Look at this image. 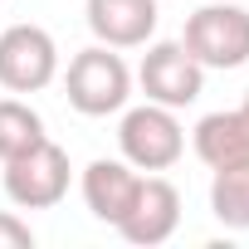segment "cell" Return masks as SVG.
<instances>
[{
	"label": "cell",
	"mask_w": 249,
	"mask_h": 249,
	"mask_svg": "<svg viewBox=\"0 0 249 249\" xmlns=\"http://www.w3.org/2000/svg\"><path fill=\"white\" fill-rule=\"evenodd\" d=\"M64 88H69V103L83 117H107V112L127 107L132 73H127V64H122V54H112L107 44H88V49H78L69 59Z\"/></svg>",
	"instance_id": "6da1fadb"
},
{
	"label": "cell",
	"mask_w": 249,
	"mask_h": 249,
	"mask_svg": "<svg viewBox=\"0 0 249 249\" xmlns=\"http://www.w3.org/2000/svg\"><path fill=\"white\" fill-rule=\"evenodd\" d=\"M117 147H122V161H132L137 171H166V166H176L181 152H186V132L176 122V107L142 103L132 112H122Z\"/></svg>",
	"instance_id": "7a4b0ae2"
},
{
	"label": "cell",
	"mask_w": 249,
	"mask_h": 249,
	"mask_svg": "<svg viewBox=\"0 0 249 249\" xmlns=\"http://www.w3.org/2000/svg\"><path fill=\"white\" fill-rule=\"evenodd\" d=\"M181 44L200 69H239L249 64V10L244 5H200L186 20Z\"/></svg>",
	"instance_id": "3957f363"
},
{
	"label": "cell",
	"mask_w": 249,
	"mask_h": 249,
	"mask_svg": "<svg viewBox=\"0 0 249 249\" xmlns=\"http://www.w3.org/2000/svg\"><path fill=\"white\" fill-rule=\"evenodd\" d=\"M69 176H73L69 171V152L44 137L30 152L5 161V196L20 210H49V205H59L69 196Z\"/></svg>",
	"instance_id": "277c9868"
},
{
	"label": "cell",
	"mask_w": 249,
	"mask_h": 249,
	"mask_svg": "<svg viewBox=\"0 0 249 249\" xmlns=\"http://www.w3.org/2000/svg\"><path fill=\"white\" fill-rule=\"evenodd\" d=\"M59 73V44L39 25H10L0 30V88L10 93H39Z\"/></svg>",
	"instance_id": "5b68a950"
},
{
	"label": "cell",
	"mask_w": 249,
	"mask_h": 249,
	"mask_svg": "<svg viewBox=\"0 0 249 249\" xmlns=\"http://www.w3.org/2000/svg\"><path fill=\"white\" fill-rule=\"evenodd\" d=\"M137 83L147 93V103H161V107H186L200 98L205 88V69L196 64V54L181 44V39H161L142 54V69H137Z\"/></svg>",
	"instance_id": "8992f818"
},
{
	"label": "cell",
	"mask_w": 249,
	"mask_h": 249,
	"mask_svg": "<svg viewBox=\"0 0 249 249\" xmlns=\"http://www.w3.org/2000/svg\"><path fill=\"white\" fill-rule=\"evenodd\" d=\"M176 225H181V191L166 176H142L137 200H132L127 215H122L117 234L127 244H147L152 249V244H166L176 234Z\"/></svg>",
	"instance_id": "52a82bcc"
},
{
	"label": "cell",
	"mask_w": 249,
	"mask_h": 249,
	"mask_svg": "<svg viewBox=\"0 0 249 249\" xmlns=\"http://www.w3.org/2000/svg\"><path fill=\"white\" fill-rule=\"evenodd\" d=\"M137 186H142V171L132 161H112V157H98L83 166V205L93 210V220L103 225H122V215L132 210L137 200Z\"/></svg>",
	"instance_id": "ba28073f"
},
{
	"label": "cell",
	"mask_w": 249,
	"mask_h": 249,
	"mask_svg": "<svg viewBox=\"0 0 249 249\" xmlns=\"http://www.w3.org/2000/svg\"><path fill=\"white\" fill-rule=\"evenodd\" d=\"M88 30L107 49H137L157 35V0H88Z\"/></svg>",
	"instance_id": "9c48e42d"
},
{
	"label": "cell",
	"mask_w": 249,
	"mask_h": 249,
	"mask_svg": "<svg viewBox=\"0 0 249 249\" xmlns=\"http://www.w3.org/2000/svg\"><path fill=\"white\" fill-rule=\"evenodd\" d=\"M191 147L196 157L220 171V166H234V161H249V107H230V112H205L191 132Z\"/></svg>",
	"instance_id": "30bf717a"
},
{
	"label": "cell",
	"mask_w": 249,
	"mask_h": 249,
	"mask_svg": "<svg viewBox=\"0 0 249 249\" xmlns=\"http://www.w3.org/2000/svg\"><path fill=\"white\" fill-rule=\"evenodd\" d=\"M210 210L225 230H249V161L220 166L210 181Z\"/></svg>",
	"instance_id": "8fae6325"
},
{
	"label": "cell",
	"mask_w": 249,
	"mask_h": 249,
	"mask_svg": "<svg viewBox=\"0 0 249 249\" xmlns=\"http://www.w3.org/2000/svg\"><path fill=\"white\" fill-rule=\"evenodd\" d=\"M35 142H44V117L20 98H0V161L30 152Z\"/></svg>",
	"instance_id": "7c38bea8"
},
{
	"label": "cell",
	"mask_w": 249,
	"mask_h": 249,
	"mask_svg": "<svg viewBox=\"0 0 249 249\" xmlns=\"http://www.w3.org/2000/svg\"><path fill=\"white\" fill-rule=\"evenodd\" d=\"M0 249H35V230L10 210H0Z\"/></svg>",
	"instance_id": "4fadbf2b"
},
{
	"label": "cell",
	"mask_w": 249,
	"mask_h": 249,
	"mask_svg": "<svg viewBox=\"0 0 249 249\" xmlns=\"http://www.w3.org/2000/svg\"><path fill=\"white\" fill-rule=\"evenodd\" d=\"M239 107H249V88H244V103H239Z\"/></svg>",
	"instance_id": "5bb4252c"
}]
</instances>
